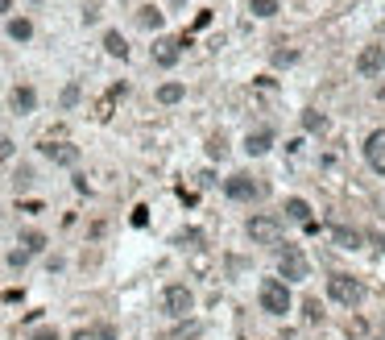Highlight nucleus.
<instances>
[{"mask_svg":"<svg viewBox=\"0 0 385 340\" xmlns=\"http://www.w3.org/2000/svg\"><path fill=\"white\" fill-rule=\"evenodd\" d=\"M270 145H274V133H270V129H261V133H249V137H245V150H249L253 158L270 154Z\"/></svg>","mask_w":385,"mask_h":340,"instance_id":"11","label":"nucleus"},{"mask_svg":"<svg viewBox=\"0 0 385 340\" xmlns=\"http://www.w3.org/2000/svg\"><path fill=\"white\" fill-rule=\"evenodd\" d=\"M33 340H58V332H50V328H41V332H33Z\"/></svg>","mask_w":385,"mask_h":340,"instance_id":"27","label":"nucleus"},{"mask_svg":"<svg viewBox=\"0 0 385 340\" xmlns=\"http://www.w3.org/2000/svg\"><path fill=\"white\" fill-rule=\"evenodd\" d=\"M162 307H166L170 316H187V312L195 307V295H191L187 287H166V291H162Z\"/></svg>","mask_w":385,"mask_h":340,"instance_id":"5","label":"nucleus"},{"mask_svg":"<svg viewBox=\"0 0 385 340\" xmlns=\"http://www.w3.org/2000/svg\"><path fill=\"white\" fill-rule=\"evenodd\" d=\"M249 237H253L257 245H282L286 229H282V220H274V216H253V220H249Z\"/></svg>","mask_w":385,"mask_h":340,"instance_id":"3","label":"nucleus"},{"mask_svg":"<svg viewBox=\"0 0 385 340\" xmlns=\"http://www.w3.org/2000/svg\"><path fill=\"white\" fill-rule=\"evenodd\" d=\"M41 154H46L50 162H58V166H75V162H79V145H71V141H46Z\"/></svg>","mask_w":385,"mask_h":340,"instance_id":"7","label":"nucleus"},{"mask_svg":"<svg viewBox=\"0 0 385 340\" xmlns=\"http://www.w3.org/2000/svg\"><path fill=\"white\" fill-rule=\"evenodd\" d=\"M104 46H108V54H112V58H129V46H124V37H120L116 29H108V37H104Z\"/></svg>","mask_w":385,"mask_h":340,"instance_id":"14","label":"nucleus"},{"mask_svg":"<svg viewBox=\"0 0 385 340\" xmlns=\"http://www.w3.org/2000/svg\"><path fill=\"white\" fill-rule=\"evenodd\" d=\"M328 295H332L340 307H357V303L365 299V287H361L353 274H332V278H328Z\"/></svg>","mask_w":385,"mask_h":340,"instance_id":"2","label":"nucleus"},{"mask_svg":"<svg viewBox=\"0 0 385 340\" xmlns=\"http://www.w3.org/2000/svg\"><path fill=\"white\" fill-rule=\"evenodd\" d=\"M12 158V141L8 137H0V162H8Z\"/></svg>","mask_w":385,"mask_h":340,"instance_id":"26","label":"nucleus"},{"mask_svg":"<svg viewBox=\"0 0 385 340\" xmlns=\"http://www.w3.org/2000/svg\"><path fill=\"white\" fill-rule=\"evenodd\" d=\"M75 100H79V87H75V83H71V87H66V91H62V108H71V104H75Z\"/></svg>","mask_w":385,"mask_h":340,"instance_id":"24","label":"nucleus"},{"mask_svg":"<svg viewBox=\"0 0 385 340\" xmlns=\"http://www.w3.org/2000/svg\"><path fill=\"white\" fill-rule=\"evenodd\" d=\"M257 299H261V307H265L270 316H286V312H290V287H286L282 278H261Z\"/></svg>","mask_w":385,"mask_h":340,"instance_id":"1","label":"nucleus"},{"mask_svg":"<svg viewBox=\"0 0 385 340\" xmlns=\"http://www.w3.org/2000/svg\"><path fill=\"white\" fill-rule=\"evenodd\" d=\"M365 158H369V166H373L377 175H385V129L369 133V141H365Z\"/></svg>","mask_w":385,"mask_h":340,"instance_id":"9","label":"nucleus"},{"mask_svg":"<svg viewBox=\"0 0 385 340\" xmlns=\"http://www.w3.org/2000/svg\"><path fill=\"white\" fill-rule=\"evenodd\" d=\"M8 37H17V42H29V37H33V25H29L25 17H12V21H8Z\"/></svg>","mask_w":385,"mask_h":340,"instance_id":"13","label":"nucleus"},{"mask_svg":"<svg viewBox=\"0 0 385 340\" xmlns=\"http://www.w3.org/2000/svg\"><path fill=\"white\" fill-rule=\"evenodd\" d=\"M224 191H228L232 199H257V195H261V187H257L249 175H232V179L224 183Z\"/></svg>","mask_w":385,"mask_h":340,"instance_id":"10","label":"nucleus"},{"mask_svg":"<svg viewBox=\"0 0 385 340\" xmlns=\"http://www.w3.org/2000/svg\"><path fill=\"white\" fill-rule=\"evenodd\" d=\"M286 212H290L294 220H303V224L311 220V208H307V199H290V204H286Z\"/></svg>","mask_w":385,"mask_h":340,"instance_id":"18","label":"nucleus"},{"mask_svg":"<svg viewBox=\"0 0 385 340\" xmlns=\"http://www.w3.org/2000/svg\"><path fill=\"white\" fill-rule=\"evenodd\" d=\"M274 62H278V66H290V62H299V54H294V50H278Z\"/></svg>","mask_w":385,"mask_h":340,"instance_id":"22","label":"nucleus"},{"mask_svg":"<svg viewBox=\"0 0 385 340\" xmlns=\"http://www.w3.org/2000/svg\"><path fill=\"white\" fill-rule=\"evenodd\" d=\"M249 8H253V17H274L278 12V0H253Z\"/></svg>","mask_w":385,"mask_h":340,"instance_id":"19","label":"nucleus"},{"mask_svg":"<svg viewBox=\"0 0 385 340\" xmlns=\"http://www.w3.org/2000/svg\"><path fill=\"white\" fill-rule=\"evenodd\" d=\"M282 278H286V283L307 278V258H303L299 245H286V249H282Z\"/></svg>","mask_w":385,"mask_h":340,"instance_id":"4","label":"nucleus"},{"mask_svg":"<svg viewBox=\"0 0 385 340\" xmlns=\"http://www.w3.org/2000/svg\"><path fill=\"white\" fill-rule=\"evenodd\" d=\"M182 46H187V33H182V37H162V42L153 46L158 66H174V62H178V54H182Z\"/></svg>","mask_w":385,"mask_h":340,"instance_id":"6","label":"nucleus"},{"mask_svg":"<svg viewBox=\"0 0 385 340\" xmlns=\"http://www.w3.org/2000/svg\"><path fill=\"white\" fill-rule=\"evenodd\" d=\"M158 100H162V104H178V100H182V83H162V87H158Z\"/></svg>","mask_w":385,"mask_h":340,"instance_id":"15","label":"nucleus"},{"mask_svg":"<svg viewBox=\"0 0 385 340\" xmlns=\"http://www.w3.org/2000/svg\"><path fill=\"white\" fill-rule=\"evenodd\" d=\"M332 237L340 241V249H361V233H348V229H332Z\"/></svg>","mask_w":385,"mask_h":340,"instance_id":"16","label":"nucleus"},{"mask_svg":"<svg viewBox=\"0 0 385 340\" xmlns=\"http://www.w3.org/2000/svg\"><path fill=\"white\" fill-rule=\"evenodd\" d=\"M303 125L307 129H323V112H303Z\"/></svg>","mask_w":385,"mask_h":340,"instance_id":"23","label":"nucleus"},{"mask_svg":"<svg viewBox=\"0 0 385 340\" xmlns=\"http://www.w3.org/2000/svg\"><path fill=\"white\" fill-rule=\"evenodd\" d=\"M141 25H145V29H162V12H158L153 4H145V8H141Z\"/></svg>","mask_w":385,"mask_h":340,"instance_id":"17","label":"nucleus"},{"mask_svg":"<svg viewBox=\"0 0 385 340\" xmlns=\"http://www.w3.org/2000/svg\"><path fill=\"white\" fill-rule=\"evenodd\" d=\"M8 4H12V0H0V12H8Z\"/></svg>","mask_w":385,"mask_h":340,"instance_id":"28","label":"nucleus"},{"mask_svg":"<svg viewBox=\"0 0 385 340\" xmlns=\"http://www.w3.org/2000/svg\"><path fill=\"white\" fill-rule=\"evenodd\" d=\"M319 316H323V312H319V303H315V299H307V320H311V324H315V320H319Z\"/></svg>","mask_w":385,"mask_h":340,"instance_id":"25","label":"nucleus"},{"mask_svg":"<svg viewBox=\"0 0 385 340\" xmlns=\"http://www.w3.org/2000/svg\"><path fill=\"white\" fill-rule=\"evenodd\" d=\"M207 154H212V158H224V154H228L224 137H212V141H207Z\"/></svg>","mask_w":385,"mask_h":340,"instance_id":"21","label":"nucleus"},{"mask_svg":"<svg viewBox=\"0 0 385 340\" xmlns=\"http://www.w3.org/2000/svg\"><path fill=\"white\" fill-rule=\"evenodd\" d=\"M41 245H46V237H41V233H25V253H37Z\"/></svg>","mask_w":385,"mask_h":340,"instance_id":"20","label":"nucleus"},{"mask_svg":"<svg viewBox=\"0 0 385 340\" xmlns=\"http://www.w3.org/2000/svg\"><path fill=\"white\" fill-rule=\"evenodd\" d=\"M357 71L361 75H382L385 71V46H365L357 54Z\"/></svg>","mask_w":385,"mask_h":340,"instance_id":"8","label":"nucleus"},{"mask_svg":"<svg viewBox=\"0 0 385 340\" xmlns=\"http://www.w3.org/2000/svg\"><path fill=\"white\" fill-rule=\"evenodd\" d=\"M12 108H17V112H33V108H37V91L25 87V83L12 87Z\"/></svg>","mask_w":385,"mask_h":340,"instance_id":"12","label":"nucleus"}]
</instances>
